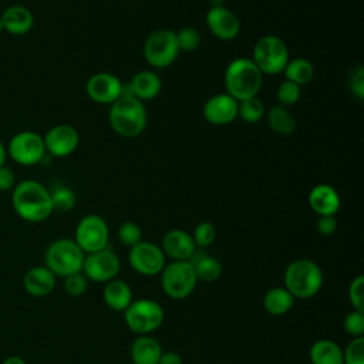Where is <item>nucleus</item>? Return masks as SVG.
<instances>
[{
	"label": "nucleus",
	"mask_w": 364,
	"mask_h": 364,
	"mask_svg": "<svg viewBox=\"0 0 364 364\" xmlns=\"http://www.w3.org/2000/svg\"><path fill=\"white\" fill-rule=\"evenodd\" d=\"M348 300L354 310L364 311V276L358 274L348 286Z\"/></svg>",
	"instance_id": "58836bf2"
},
{
	"label": "nucleus",
	"mask_w": 364,
	"mask_h": 364,
	"mask_svg": "<svg viewBox=\"0 0 364 364\" xmlns=\"http://www.w3.org/2000/svg\"><path fill=\"white\" fill-rule=\"evenodd\" d=\"M203 117L213 125H226L237 117V101L228 92L216 94L203 104Z\"/></svg>",
	"instance_id": "f3484780"
},
{
	"label": "nucleus",
	"mask_w": 364,
	"mask_h": 364,
	"mask_svg": "<svg viewBox=\"0 0 364 364\" xmlns=\"http://www.w3.org/2000/svg\"><path fill=\"white\" fill-rule=\"evenodd\" d=\"M324 277L320 266L310 259H296L284 270V287L294 299H310L316 296Z\"/></svg>",
	"instance_id": "20e7f679"
},
{
	"label": "nucleus",
	"mask_w": 364,
	"mask_h": 364,
	"mask_svg": "<svg viewBox=\"0 0 364 364\" xmlns=\"http://www.w3.org/2000/svg\"><path fill=\"white\" fill-rule=\"evenodd\" d=\"M198 283L193 266L188 260H173L161 272V284L166 296L182 300L191 296Z\"/></svg>",
	"instance_id": "0eeeda50"
},
{
	"label": "nucleus",
	"mask_w": 364,
	"mask_h": 364,
	"mask_svg": "<svg viewBox=\"0 0 364 364\" xmlns=\"http://www.w3.org/2000/svg\"><path fill=\"white\" fill-rule=\"evenodd\" d=\"M3 364H26V361H24L23 358H20V357H16V355H13V357H9V358H6V360L3 361Z\"/></svg>",
	"instance_id": "a18cd8bd"
},
{
	"label": "nucleus",
	"mask_w": 364,
	"mask_h": 364,
	"mask_svg": "<svg viewBox=\"0 0 364 364\" xmlns=\"http://www.w3.org/2000/svg\"><path fill=\"white\" fill-rule=\"evenodd\" d=\"M117 235H118L119 242L125 246H129V247H132L134 245H136L138 242L142 240L141 228L135 222H131V220L121 223L119 228H118Z\"/></svg>",
	"instance_id": "473e14b6"
},
{
	"label": "nucleus",
	"mask_w": 364,
	"mask_h": 364,
	"mask_svg": "<svg viewBox=\"0 0 364 364\" xmlns=\"http://www.w3.org/2000/svg\"><path fill=\"white\" fill-rule=\"evenodd\" d=\"M162 252L172 260H188L196 245L191 233L182 229H171L162 237Z\"/></svg>",
	"instance_id": "a211bd4d"
},
{
	"label": "nucleus",
	"mask_w": 364,
	"mask_h": 364,
	"mask_svg": "<svg viewBox=\"0 0 364 364\" xmlns=\"http://www.w3.org/2000/svg\"><path fill=\"white\" fill-rule=\"evenodd\" d=\"M14 186H16V175L13 169L6 165L0 166V191L1 192L13 191Z\"/></svg>",
	"instance_id": "ea45409f"
},
{
	"label": "nucleus",
	"mask_w": 364,
	"mask_h": 364,
	"mask_svg": "<svg viewBox=\"0 0 364 364\" xmlns=\"http://www.w3.org/2000/svg\"><path fill=\"white\" fill-rule=\"evenodd\" d=\"M87 286L88 279L84 276L82 272H77L64 277V290L73 297L82 296L87 290Z\"/></svg>",
	"instance_id": "4c0bfd02"
},
{
	"label": "nucleus",
	"mask_w": 364,
	"mask_h": 364,
	"mask_svg": "<svg viewBox=\"0 0 364 364\" xmlns=\"http://www.w3.org/2000/svg\"><path fill=\"white\" fill-rule=\"evenodd\" d=\"M188 262L193 266V270L196 273L198 280L210 283L215 282L220 277L222 274V264L220 262L210 256L206 250L203 249H195L193 253L191 255V257L188 259Z\"/></svg>",
	"instance_id": "5701e85b"
},
{
	"label": "nucleus",
	"mask_w": 364,
	"mask_h": 364,
	"mask_svg": "<svg viewBox=\"0 0 364 364\" xmlns=\"http://www.w3.org/2000/svg\"><path fill=\"white\" fill-rule=\"evenodd\" d=\"M300 95H301L300 85H297V84H294L291 81H287V80L280 82V85L277 88L279 104L284 105V107L296 104L300 100Z\"/></svg>",
	"instance_id": "c9c22d12"
},
{
	"label": "nucleus",
	"mask_w": 364,
	"mask_h": 364,
	"mask_svg": "<svg viewBox=\"0 0 364 364\" xmlns=\"http://www.w3.org/2000/svg\"><path fill=\"white\" fill-rule=\"evenodd\" d=\"M210 3H212V7H215V6H222L223 0H210Z\"/></svg>",
	"instance_id": "49530a36"
},
{
	"label": "nucleus",
	"mask_w": 364,
	"mask_h": 364,
	"mask_svg": "<svg viewBox=\"0 0 364 364\" xmlns=\"http://www.w3.org/2000/svg\"><path fill=\"white\" fill-rule=\"evenodd\" d=\"M263 74L252 58L232 60L225 70L226 92L236 101L256 97L262 88Z\"/></svg>",
	"instance_id": "7ed1b4c3"
},
{
	"label": "nucleus",
	"mask_w": 364,
	"mask_h": 364,
	"mask_svg": "<svg viewBox=\"0 0 364 364\" xmlns=\"http://www.w3.org/2000/svg\"><path fill=\"white\" fill-rule=\"evenodd\" d=\"M11 205L17 216L33 223L46 220L54 212L50 191L33 179L16 183L11 191Z\"/></svg>",
	"instance_id": "f257e3e1"
},
{
	"label": "nucleus",
	"mask_w": 364,
	"mask_h": 364,
	"mask_svg": "<svg viewBox=\"0 0 364 364\" xmlns=\"http://www.w3.org/2000/svg\"><path fill=\"white\" fill-rule=\"evenodd\" d=\"M1 31H4V30H3V23H1V17H0V33Z\"/></svg>",
	"instance_id": "de8ad7c7"
},
{
	"label": "nucleus",
	"mask_w": 364,
	"mask_h": 364,
	"mask_svg": "<svg viewBox=\"0 0 364 364\" xmlns=\"http://www.w3.org/2000/svg\"><path fill=\"white\" fill-rule=\"evenodd\" d=\"M206 24L210 33L219 40H233L240 31L239 17L223 6L210 7L206 14Z\"/></svg>",
	"instance_id": "dca6fc26"
},
{
	"label": "nucleus",
	"mask_w": 364,
	"mask_h": 364,
	"mask_svg": "<svg viewBox=\"0 0 364 364\" xmlns=\"http://www.w3.org/2000/svg\"><path fill=\"white\" fill-rule=\"evenodd\" d=\"M43 139L46 152L55 158L71 155L80 144L78 131L68 124H60L50 128Z\"/></svg>",
	"instance_id": "4468645a"
},
{
	"label": "nucleus",
	"mask_w": 364,
	"mask_h": 364,
	"mask_svg": "<svg viewBox=\"0 0 364 364\" xmlns=\"http://www.w3.org/2000/svg\"><path fill=\"white\" fill-rule=\"evenodd\" d=\"M146 109L142 101L131 94H122L114 101L108 111L111 128L121 136L134 138L146 127Z\"/></svg>",
	"instance_id": "f03ea898"
},
{
	"label": "nucleus",
	"mask_w": 364,
	"mask_h": 364,
	"mask_svg": "<svg viewBox=\"0 0 364 364\" xmlns=\"http://www.w3.org/2000/svg\"><path fill=\"white\" fill-rule=\"evenodd\" d=\"M3 30L13 36H23L33 28L34 17L33 13L21 4L9 6L1 14Z\"/></svg>",
	"instance_id": "4be33fe9"
},
{
	"label": "nucleus",
	"mask_w": 364,
	"mask_h": 364,
	"mask_svg": "<svg viewBox=\"0 0 364 364\" xmlns=\"http://www.w3.org/2000/svg\"><path fill=\"white\" fill-rule=\"evenodd\" d=\"M161 354V344L149 334L136 337L131 344V358L134 364H158Z\"/></svg>",
	"instance_id": "393cba45"
},
{
	"label": "nucleus",
	"mask_w": 364,
	"mask_h": 364,
	"mask_svg": "<svg viewBox=\"0 0 364 364\" xmlns=\"http://www.w3.org/2000/svg\"><path fill=\"white\" fill-rule=\"evenodd\" d=\"M343 326H344L346 333L350 334L353 338L364 337V311L353 309L344 317Z\"/></svg>",
	"instance_id": "e433bc0d"
},
{
	"label": "nucleus",
	"mask_w": 364,
	"mask_h": 364,
	"mask_svg": "<svg viewBox=\"0 0 364 364\" xmlns=\"http://www.w3.org/2000/svg\"><path fill=\"white\" fill-rule=\"evenodd\" d=\"M109 237L108 225L100 215L84 216L75 228V243L84 253H92L107 247Z\"/></svg>",
	"instance_id": "9b49d317"
},
{
	"label": "nucleus",
	"mask_w": 364,
	"mask_h": 364,
	"mask_svg": "<svg viewBox=\"0 0 364 364\" xmlns=\"http://www.w3.org/2000/svg\"><path fill=\"white\" fill-rule=\"evenodd\" d=\"M23 286L34 297L48 296L55 287V274L46 266L31 267L23 277Z\"/></svg>",
	"instance_id": "412c9836"
},
{
	"label": "nucleus",
	"mask_w": 364,
	"mask_h": 364,
	"mask_svg": "<svg viewBox=\"0 0 364 364\" xmlns=\"http://www.w3.org/2000/svg\"><path fill=\"white\" fill-rule=\"evenodd\" d=\"M283 73L287 81H291L297 85H304L311 81L314 75V68L307 58L299 57V58L289 60Z\"/></svg>",
	"instance_id": "c85d7f7f"
},
{
	"label": "nucleus",
	"mask_w": 364,
	"mask_h": 364,
	"mask_svg": "<svg viewBox=\"0 0 364 364\" xmlns=\"http://www.w3.org/2000/svg\"><path fill=\"white\" fill-rule=\"evenodd\" d=\"M85 253L75 243L74 239H57L46 250V267L55 276L65 277L68 274L81 272Z\"/></svg>",
	"instance_id": "39448f33"
},
{
	"label": "nucleus",
	"mask_w": 364,
	"mask_h": 364,
	"mask_svg": "<svg viewBox=\"0 0 364 364\" xmlns=\"http://www.w3.org/2000/svg\"><path fill=\"white\" fill-rule=\"evenodd\" d=\"M317 230L323 236H330L337 230V220L334 216H320L317 220Z\"/></svg>",
	"instance_id": "79ce46f5"
},
{
	"label": "nucleus",
	"mask_w": 364,
	"mask_h": 364,
	"mask_svg": "<svg viewBox=\"0 0 364 364\" xmlns=\"http://www.w3.org/2000/svg\"><path fill=\"white\" fill-rule=\"evenodd\" d=\"M119 269V257L105 247L92 253H87L84 257L81 272L87 279L92 282L107 283L117 277Z\"/></svg>",
	"instance_id": "ddd939ff"
},
{
	"label": "nucleus",
	"mask_w": 364,
	"mask_h": 364,
	"mask_svg": "<svg viewBox=\"0 0 364 364\" xmlns=\"http://www.w3.org/2000/svg\"><path fill=\"white\" fill-rule=\"evenodd\" d=\"M192 237L196 247H208L216 239V228L210 222H200L196 225Z\"/></svg>",
	"instance_id": "f704fd0d"
},
{
	"label": "nucleus",
	"mask_w": 364,
	"mask_h": 364,
	"mask_svg": "<svg viewBox=\"0 0 364 364\" xmlns=\"http://www.w3.org/2000/svg\"><path fill=\"white\" fill-rule=\"evenodd\" d=\"M158 364H182V358L175 351H162Z\"/></svg>",
	"instance_id": "37998d69"
},
{
	"label": "nucleus",
	"mask_w": 364,
	"mask_h": 364,
	"mask_svg": "<svg viewBox=\"0 0 364 364\" xmlns=\"http://www.w3.org/2000/svg\"><path fill=\"white\" fill-rule=\"evenodd\" d=\"M87 95L98 104H112L124 94V84L111 73H97L85 84Z\"/></svg>",
	"instance_id": "2eb2a0df"
},
{
	"label": "nucleus",
	"mask_w": 364,
	"mask_h": 364,
	"mask_svg": "<svg viewBox=\"0 0 364 364\" xmlns=\"http://www.w3.org/2000/svg\"><path fill=\"white\" fill-rule=\"evenodd\" d=\"M7 155L20 165H36L47 155L44 139L34 131H20L11 136L7 145Z\"/></svg>",
	"instance_id": "9d476101"
},
{
	"label": "nucleus",
	"mask_w": 364,
	"mask_h": 364,
	"mask_svg": "<svg viewBox=\"0 0 364 364\" xmlns=\"http://www.w3.org/2000/svg\"><path fill=\"white\" fill-rule=\"evenodd\" d=\"M237 115L249 124L259 122L264 115V105L260 98L250 97L242 101H237Z\"/></svg>",
	"instance_id": "c756f323"
},
{
	"label": "nucleus",
	"mask_w": 364,
	"mask_h": 364,
	"mask_svg": "<svg viewBox=\"0 0 364 364\" xmlns=\"http://www.w3.org/2000/svg\"><path fill=\"white\" fill-rule=\"evenodd\" d=\"M267 124L272 131L280 135H289L296 129V118L284 105H272L267 111Z\"/></svg>",
	"instance_id": "cd10ccee"
},
{
	"label": "nucleus",
	"mask_w": 364,
	"mask_h": 364,
	"mask_svg": "<svg viewBox=\"0 0 364 364\" xmlns=\"http://www.w3.org/2000/svg\"><path fill=\"white\" fill-rule=\"evenodd\" d=\"M50 196H51L53 210H57L61 213L70 212L77 202V196L74 191L63 185H58L53 191H50Z\"/></svg>",
	"instance_id": "7c9ffc66"
},
{
	"label": "nucleus",
	"mask_w": 364,
	"mask_h": 364,
	"mask_svg": "<svg viewBox=\"0 0 364 364\" xmlns=\"http://www.w3.org/2000/svg\"><path fill=\"white\" fill-rule=\"evenodd\" d=\"M253 63L262 74L283 73L289 61V50L286 43L273 34L260 37L253 47Z\"/></svg>",
	"instance_id": "6e6552de"
},
{
	"label": "nucleus",
	"mask_w": 364,
	"mask_h": 364,
	"mask_svg": "<svg viewBox=\"0 0 364 364\" xmlns=\"http://www.w3.org/2000/svg\"><path fill=\"white\" fill-rule=\"evenodd\" d=\"M350 85H351L353 94H354L358 100H361L363 95H364V70H363L361 67H358V68L353 73Z\"/></svg>",
	"instance_id": "a19ab883"
},
{
	"label": "nucleus",
	"mask_w": 364,
	"mask_h": 364,
	"mask_svg": "<svg viewBox=\"0 0 364 364\" xmlns=\"http://www.w3.org/2000/svg\"><path fill=\"white\" fill-rule=\"evenodd\" d=\"M294 297L286 287H273L263 297V307L273 316H282L291 310Z\"/></svg>",
	"instance_id": "bb28decb"
},
{
	"label": "nucleus",
	"mask_w": 364,
	"mask_h": 364,
	"mask_svg": "<svg viewBox=\"0 0 364 364\" xmlns=\"http://www.w3.org/2000/svg\"><path fill=\"white\" fill-rule=\"evenodd\" d=\"M309 354L311 364H343L341 347L328 338L314 341Z\"/></svg>",
	"instance_id": "a878e982"
},
{
	"label": "nucleus",
	"mask_w": 364,
	"mask_h": 364,
	"mask_svg": "<svg viewBox=\"0 0 364 364\" xmlns=\"http://www.w3.org/2000/svg\"><path fill=\"white\" fill-rule=\"evenodd\" d=\"M102 297L111 310L124 311L132 301V290L127 282L112 279L105 283Z\"/></svg>",
	"instance_id": "b1692460"
},
{
	"label": "nucleus",
	"mask_w": 364,
	"mask_h": 364,
	"mask_svg": "<svg viewBox=\"0 0 364 364\" xmlns=\"http://www.w3.org/2000/svg\"><path fill=\"white\" fill-rule=\"evenodd\" d=\"M343 364H364V337L353 338L343 350Z\"/></svg>",
	"instance_id": "72a5a7b5"
},
{
	"label": "nucleus",
	"mask_w": 364,
	"mask_h": 364,
	"mask_svg": "<svg viewBox=\"0 0 364 364\" xmlns=\"http://www.w3.org/2000/svg\"><path fill=\"white\" fill-rule=\"evenodd\" d=\"M128 260L131 267L142 276H156L166 264V256L162 249L155 243L145 240L138 242L129 249Z\"/></svg>",
	"instance_id": "f8f14e48"
},
{
	"label": "nucleus",
	"mask_w": 364,
	"mask_h": 364,
	"mask_svg": "<svg viewBox=\"0 0 364 364\" xmlns=\"http://www.w3.org/2000/svg\"><path fill=\"white\" fill-rule=\"evenodd\" d=\"M162 306L151 299H138L124 310V320L128 328L139 336L151 334L164 321Z\"/></svg>",
	"instance_id": "423d86ee"
},
{
	"label": "nucleus",
	"mask_w": 364,
	"mask_h": 364,
	"mask_svg": "<svg viewBox=\"0 0 364 364\" xmlns=\"http://www.w3.org/2000/svg\"><path fill=\"white\" fill-rule=\"evenodd\" d=\"M142 53L146 63L155 68L171 65L179 54L175 31L168 28L152 31L144 41Z\"/></svg>",
	"instance_id": "1a4fd4ad"
},
{
	"label": "nucleus",
	"mask_w": 364,
	"mask_h": 364,
	"mask_svg": "<svg viewBox=\"0 0 364 364\" xmlns=\"http://www.w3.org/2000/svg\"><path fill=\"white\" fill-rule=\"evenodd\" d=\"M6 158H7V149L4 144L0 141V166L6 165Z\"/></svg>",
	"instance_id": "c03bdc74"
},
{
	"label": "nucleus",
	"mask_w": 364,
	"mask_h": 364,
	"mask_svg": "<svg viewBox=\"0 0 364 364\" xmlns=\"http://www.w3.org/2000/svg\"><path fill=\"white\" fill-rule=\"evenodd\" d=\"M309 205L318 216H334L340 209V196L333 186L318 183L309 193Z\"/></svg>",
	"instance_id": "aec40b11"
},
{
	"label": "nucleus",
	"mask_w": 364,
	"mask_h": 364,
	"mask_svg": "<svg viewBox=\"0 0 364 364\" xmlns=\"http://www.w3.org/2000/svg\"><path fill=\"white\" fill-rule=\"evenodd\" d=\"M162 90V80L159 75L151 70L138 71L127 85L124 94H131L139 101H149L158 97Z\"/></svg>",
	"instance_id": "6ab92c4d"
},
{
	"label": "nucleus",
	"mask_w": 364,
	"mask_h": 364,
	"mask_svg": "<svg viewBox=\"0 0 364 364\" xmlns=\"http://www.w3.org/2000/svg\"><path fill=\"white\" fill-rule=\"evenodd\" d=\"M179 51H195L200 46V33L193 27H183L179 31H175Z\"/></svg>",
	"instance_id": "2f4dec72"
}]
</instances>
